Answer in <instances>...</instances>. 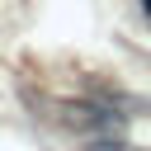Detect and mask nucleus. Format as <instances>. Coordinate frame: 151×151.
<instances>
[{
    "mask_svg": "<svg viewBox=\"0 0 151 151\" xmlns=\"http://www.w3.org/2000/svg\"><path fill=\"white\" fill-rule=\"evenodd\" d=\"M61 123H71V127H109L113 123V113L109 109H99V104H61Z\"/></svg>",
    "mask_w": 151,
    "mask_h": 151,
    "instance_id": "f257e3e1",
    "label": "nucleus"
},
{
    "mask_svg": "<svg viewBox=\"0 0 151 151\" xmlns=\"http://www.w3.org/2000/svg\"><path fill=\"white\" fill-rule=\"evenodd\" d=\"M85 151H132V146H127V142H113V137H90Z\"/></svg>",
    "mask_w": 151,
    "mask_h": 151,
    "instance_id": "f03ea898",
    "label": "nucleus"
},
{
    "mask_svg": "<svg viewBox=\"0 0 151 151\" xmlns=\"http://www.w3.org/2000/svg\"><path fill=\"white\" fill-rule=\"evenodd\" d=\"M142 9H146V14H151V0H142Z\"/></svg>",
    "mask_w": 151,
    "mask_h": 151,
    "instance_id": "7ed1b4c3",
    "label": "nucleus"
}]
</instances>
